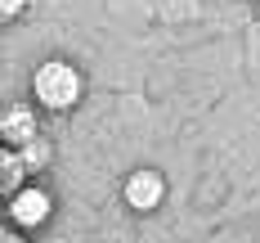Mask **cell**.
Instances as JSON below:
<instances>
[{"label": "cell", "mask_w": 260, "mask_h": 243, "mask_svg": "<svg viewBox=\"0 0 260 243\" xmlns=\"http://www.w3.org/2000/svg\"><path fill=\"white\" fill-rule=\"evenodd\" d=\"M5 203H9V207H5V212H9V221H14L23 234L45 230V225H50V216H54V194L41 185V180H27V185L18 189V194H9Z\"/></svg>", "instance_id": "obj_2"}, {"label": "cell", "mask_w": 260, "mask_h": 243, "mask_svg": "<svg viewBox=\"0 0 260 243\" xmlns=\"http://www.w3.org/2000/svg\"><path fill=\"white\" fill-rule=\"evenodd\" d=\"M27 9H31V0H0V18L5 23H18Z\"/></svg>", "instance_id": "obj_7"}, {"label": "cell", "mask_w": 260, "mask_h": 243, "mask_svg": "<svg viewBox=\"0 0 260 243\" xmlns=\"http://www.w3.org/2000/svg\"><path fill=\"white\" fill-rule=\"evenodd\" d=\"M121 198H126L130 212H139V216L157 212L166 203V176L157 167H135L126 180H121Z\"/></svg>", "instance_id": "obj_3"}, {"label": "cell", "mask_w": 260, "mask_h": 243, "mask_svg": "<svg viewBox=\"0 0 260 243\" xmlns=\"http://www.w3.org/2000/svg\"><path fill=\"white\" fill-rule=\"evenodd\" d=\"M23 158H27V167H31V176H36V171H45V167L54 162V144L45 140V135H36V140L23 144Z\"/></svg>", "instance_id": "obj_6"}, {"label": "cell", "mask_w": 260, "mask_h": 243, "mask_svg": "<svg viewBox=\"0 0 260 243\" xmlns=\"http://www.w3.org/2000/svg\"><path fill=\"white\" fill-rule=\"evenodd\" d=\"M27 90L41 104V113H72L85 99V72H81L72 59H41L31 68Z\"/></svg>", "instance_id": "obj_1"}, {"label": "cell", "mask_w": 260, "mask_h": 243, "mask_svg": "<svg viewBox=\"0 0 260 243\" xmlns=\"http://www.w3.org/2000/svg\"><path fill=\"white\" fill-rule=\"evenodd\" d=\"M27 180H31V167H27L23 149L5 144V149H0V189H5V198H9V194H18Z\"/></svg>", "instance_id": "obj_5"}, {"label": "cell", "mask_w": 260, "mask_h": 243, "mask_svg": "<svg viewBox=\"0 0 260 243\" xmlns=\"http://www.w3.org/2000/svg\"><path fill=\"white\" fill-rule=\"evenodd\" d=\"M36 99H18V104L5 108V117H0V140L5 144H14V149H23L27 140H36L41 135V117H36Z\"/></svg>", "instance_id": "obj_4"}]
</instances>
